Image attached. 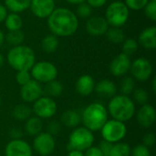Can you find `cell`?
<instances>
[{"mask_svg":"<svg viewBox=\"0 0 156 156\" xmlns=\"http://www.w3.org/2000/svg\"><path fill=\"white\" fill-rule=\"evenodd\" d=\"M56 149L55 137L47 132H41L34 137L33 150L40 156H49Z\"/></svg>","mask_w":156,"mask_h":156,"instance_id":"8fae6325","label":"cell"},{"mask_svg":"<svg viewBox=\"0 0 156 156\" xmlns=\"http://www.w3.org/2000/svg\"><path fill=\"white\" fill-rule=\"evenodd\" d=\"M95 137L92 132L85 127H76L72 130L68 140V151L78 150L85 152L94 144Z\"/></svg>","mask_w":156,"mask_h":156,"instance_id":"5b68a950","label":"cell"},{"mask_svg":"<svg viewBox=\"0 0 156 156\" xmlns=\"http://www.w3.org/2000/svg\"><path fill=\"white\" fill-rule=\"evenodd\" d=\"M135 90V80L132 76H124L120 83L121 94L129 96Z\"/></svg>","mask_w":156,"mask_h":156,"instance_id":"4dcf8cb0","label":"cell"},{"mask_svg":"<svg viewBox=\"0 0 156 156\" xmlns=\"http://www.w3.org/2000/svg\"><path fill=\"white\" fill-rule=\"evenodd\" d=\"M104 17L110 27H122L130 17V10L122 1L115 0L106 7Z\"/></svg>","mask_w":156,"mask_h":156,"instance_id":"8992f818","label":"cell"},{"mask_svg":"<svg viewBox=\"0 0 156 156\" xmlns=\"http://www.w3.org/2000/svg\"><path fill=\"white\" fill-rule=\"evenodd\" d=\"M8 14V10L6 9V7L5 6V5L0 4V23L4 22L5 16Z\"/></svg>","mask_w":156,"mask_h":156,"instance_id":"f6af8a7d","label":"cell"},{"mask_svg":"<svg viewBox=\"0 0 156 156\" xmlns=\"http://www.w3.org/2000/svg\"><path fill=\"white\" fill-rule=\"evenodd\" d=\"M16 83L21 87L25 84H27L28 81H30L32 80L31 74L29 70H19L16 71Z\"/></svg>","mask_w":156,"mask_h":156,"instance_id":"8d00e7d4","label":"cell"},{"mask_svg":"<svg viewBox=\"0 0 156 156\" xmlns=\"http://www.w3.org/2000/svg\"><path fill=\"white\" fill-rule=\"evenodd\" d=\"M5 42V33L3 32L2 29H0V47L4 44Z\"/></svg>","mask_w":156,"mask_h":156,"instance_id":"c3c4849f","label":"cell"},{"mask_svg":"<svg viewBox=\"0 0 156 156\" xmlns=\"http://www.w3.org/2000/svg\"><path fill=\"white\" fill-rule=\"evenodd\" d=\"M29 71L32 79L41 84H46L51 80H57L58 73L56 65L47 60L35 62Z\"/></svg>","mask_w":156,"mask_h":156,"instance_id":"52a82bcc","label":"cell"},{"mask_svg":"<svg viewBox=\"0 0 156 156\" xmlns=\"http://www.w3.org/2000/svg\"><path fill=\"white\" fill-rule=\"evenodd\" d=\"M83 127L90 132L101 131L105 122L109 120L107 108L101 102H92L87 105L80 113Z\"/></svg>","mask_w":156,"mask_h":156,"instance_id":"3957f363","label":"cell"},{"mask_svg":"<svg viewBox=\"0 0 156 156\" xmlns=\"http://www.w3.org/2000/svg\"><path fill=\"white\" fill-rule=\"evenodd\" d=\"M58 105L54 99L48 96H41L32 105V112L41 120L51 119L57 113Z\"/></svg>","mask_w":156,"mask_h":156,"instance_id":"9c48e42d","label":"cell"},{"mask_svg":"<svg viewBox=\"0 0 156 156\" xmlns=\"http://www.w3.org/2000/svg\"><path fill=\"white\" fill-rule=\"evenodd\" d=\"M32 108L27 103H19L12 110V116L18 122H25L32 116Z\"/></svg>","mask_w":156,"mask_h":156,"instance_id":"603a6c76","label":"cell"},{"mask_svg":"<svg viewBox=\"0 0 156 156\" xmlns=\"http://www.w3.org/2000/svg\"><path fill=\"white\" fill-rule=\"evenodd\" d=\"M132 94H133L132 100L133 101L134 103L139 104L141 106L148 103V101H149V93L147 92V90L145 89H143V88L135 89Z\"/></svg>","mask_w":156,"mask_h":156,"instance_id":"1f68e13d","label":"cell"},{"mask_svg":"<svg viewBox=\"0 0 156 156\" xmlns=\"http://www.w3.org/2000/svg\"><path fill=\"white\" fill-rule=\"evenodd\" d=\"M118 88L114 81L109 79H103L95 84L94 91L101 98H112L116 95Z\"/></svg>","mask_w":156,"mask_h":156,"instance_id":"ffe728a7","label":"cell"},{"mask_svg":"<svg viewBox=\"0 0 156 156\" xmlns=\"http://www.w3.org/2000/svg\"><path fill=\"white\" fill-rule=\"evenodd\" d=\"M5 58L8 65L16 71L30 70L36 62V54L32 48L22 44L12 47Z\"/></svg>","mask_w":156,"mask_h":156,"instance_id":"277c9868","label":"cell"},{"mask_svg":"<svg viewBox=\"0 0 156 156\" xmlns=\"http://www.w3.org/2000/svg\"><path fill=\"white\" fill-rule=\"evenodd\" d=\"M131 156H152L151 151L145 145L140 144L135 145L131 150Z\"/></svg>","mask_w":156,"mask_h":156,"instance_id":"f35d334b","label":"cell"},{"mask_svg":"<svg viewBox=\"0 0 156 156\" xmlns=\"http://www.w3.org/2000/svg\"><path fill=\"white\" fill-rule=\"evenodd\" d=\"M43 129V122L37 116H30L27 121H25L24 124V131L25 133L29 135L35 137L38 133L42 132Z\"/></svg>","mask_w":156,"mask_h":156,"instance_id":"7402d4cb","label":"cell"},{"mask_svg":"<svg viewBox=\"0 0 156 156\" xmlns=\"http://www.w3.org/2000/svg\"><path fill=\"white\" fill-rule=\"evenodd\" d=\"M105 35L108 40L113 44H122L125 39V34L121 27H110Z\"/></svg>","mask_w":156,"mask_h":156,"instance_id":"83f0119b","label":"cell"},{"mask_svg":"<svg viewBox=\"0 0 156 156\" xmlns=\"http://www.w3.org/2000/svg\"><path fill=\"white\" fill-rule=\"evenodd\" d=\"M137 123L141 128L149 129L156 120V112L154 107L149 103L142 105L137 112H135Z\"/></svg>","mask_w":156,"mask_h":156,"instance_id":"e0dca14e","label":"cell"},{"mask_svg":"<svg viewBox=\"0 0 156 156\" xmlns=\"http://www.w3.org/2000/svg\"><path fill=\"white\" fill-rule=\"evenodd\" d=\"M132 147L124 142L113 144L109 156H131Z\"/></svg>","mask_w":156,"mask_h":156,"instance_id":"f546056e","label":"cell"},{"mask_svg":"<svg viewBox=\"0 0 156 156\" xmlns=\"http://www.w3.org/2000/svg\"><path fill=\"white\" fill-rule=\"evenodd\" d=\"M152 90H153V92H154V93H155L156 92V78L155 77L153 79V81H152Z\"/></svg>","mask_w":156,"mask_h":156,"instance_id":"681fc988","label":"cell"},{"mask_svg":"<svg viewBox=\"0 0 156 156\" xmlns=\"http://www.w3.org/2000/svg\"><path fill=\"white\" fill-rule=\"evenodd\" d=\"M138 44L145 49L154 50L156 48V27L150 26L142 30L138 37Z\"/></svg>","mask_w":156,"mask_h":156,"instance_id":"ac0fdd59","label":"cell"},{"mask_svg":"<svg viewBox=\"0 0 156 156\" xmlns=\"http://www.w3.org/2000/svg\"><path fill=\"white\" fill-rule=\"evenodd\" d=\"M4 63H5V58H4V56L0 53V69H1L2 67L4 66Z\"/></svg>","mask_w":156,"mask_h":156,"instance_id":"f907efd6","label":"cell"},{"mask_svg":"<svg viewBox=\"0 0 156 156\" xmlns=\"http://www.w3.org/2000/svg\"><path fill=\"white\" fill-rule=\"evenodd\" d=\"M65 1L67 3L70 4V5H80L81 3H84L86 0H65Z\"/></svg>","mask_w":156,"mask_h":156,"instance_id":"7dc6e473","label":"cell"},{"mask_svg":"<svg viewBox=\"0 0 156 156\" xmlns=\"http://www.w3.org/2000/svg\"><path fill=\"white\" fill-rule=\"evenodd\" d=\"M108 114L113 120L126 122L132 120L136 112L135 103L129 96L116 94L110 99L107 106Z\"/></svg>","mask_w":156,"mask_h":156,"instance_id":"7a4b0ae2","label":"cell"},{"mask_svg":"<svg viewBox=\"0 0 156 156\" xmlns=\"http://www.w3.org/2000/svg\"><path fill=\"white\" fill-rule=\"evenodd\" d=\"M1 103H2V100H1V96H0V107H1Z\"/></svg>","mask_w":156,"mask_h":156,"instance_id":"816d5d0a","label":"cell"},{"mask_svg":"<svg viewBox=\"0 0 156 156\" xmlns=\"http://www.w3.org/2000/svg\"><path fill=\"white\" fill-rule=\"evenodd\" d=\"M5 41H6L7 44L12 47L22 45L25 41V34L22 30L8 31L5 35Z\"/></svg>","mask_w":156,"mask_h":156,"instance_id":"f1b7e54d","label":"cell"},{"mask_svg":"<svg viewBox=\"0 0 156 156\" xmlns=\"http://www.w3.org/2000/svg\"><path fill=\"white\" fill-rule=\"evenodd\" d=\"M67 156H84V152L78 150H69Z\"/></svg>","mask_w":156,"mask_h":156,"instance_id":"bcb514c9","label":"cell"},{"mask_svg":"<svg viewBox=\"0 0 156 156\" xmlns=\"http://www.w3.org/2000/svg\"><path fill=\"white\" fill-rule=\"evenodd\" d=\"M5 156H33V149L23 139L10 140L5 145Z\"/></svg>","mask_w":156,"mask_h":156,"instance_id":"5bb4252c","label":"cell"},{"mask_svg":"<svg viewBox=\"0 0 156 156\" xmlns=\"http://www.w3.org/2000/svg\"><path fill=\"white\" fill-rule=\"evenodd\" d=\"M142 141H143V144H142L145 145L146 147H148V148L153 147L154 145V144H155V135H154V133H146L144 135Z\"/></svg>","mask_w":156,"mask_h":156,"instance_id":"ab89813d","label":"cell"},{"mask_svg":"<svg viewBox=\"0 0 156 156\" xmlns=\"http://www.w3.org/2000/svg\"><path fill=\"white\" fill-rule=\"evenodd\" d=\"M61 130H62V124L59 121H57V120L50 121L47 125V133H48L54 137L59 134Z\"/></svg>","mask_w":156,"mask_h":156,"instance_id":"74e56055","label":"cell"},{"mask_svg":"<svg viewBox=\"0 0 156 156\" xmlns=\"http://www.w3.org/2000/svg\"><path fill=\"white\" fill-rule=\"evenodd\" d=\"M55 8V0H31L29 6L32 14L40 19L48 18Z\"/></svg>","mask_w":156,"mask_h":156,"instance_id":"2e32d148","label":"cell"},{"mask_svg":"<svg viewBox=\"0 0 156 156\" xmlns=\"http://www.w3.org/2000/svg\"><path fill=\"white\" fill-rule=\"evenodd\" d=\"M42 50L46 53H54L58 48V38L53 34L46 35L41 41Z\"/></svg>","mask_w":156,"mask_h":156,"instance_id":"4316f807","label":"cell"},{"mask_svg":"<svg viewBox=\"0 0 156 156\" xmlns=\"http://www.w3.org/2000/svg\"><path fill=\"white\" fill-rule=\"evenodd\" d=\"M31 0H4V5L7 10L13 13H21L30 6Z\"/></svg>","mask_w":156,"mask_h":156,"instance_id":"484cf974","label":"cell"},{"mask_svg":"<svg viewBox=\"0 0 156 156\" xmlns=\"http://www.w3.org/2000/svg\"><path fill=\"white\" fill-rule=\"evenodd\" d=\"M102 140L111 144H117L122 142L127 135V127L125 122L116 120H108L101 129Z\"/></svg>","mask_w":156,"mask_h":156,"instance_id":"ba28073f","label":"cell"},{"mask_svg":"<svg viewBox=\"0 0 156 156\" xmlns=\"http://www.w3.org/2000/svg\"><path fill=\"white\" fill-rule=\"evenodd\" d=\"M145 16L152 22L156 21V1L150 0L144 8Z\"/></svg>","mask_w":156,"mask_h":156,"instance_id":"d590c367","label":"cell"},{"mask_svg":"<svg viewBox=\"0 0 156 156\" xmlns=\"http://www.w3.org/2000/svg\"><path fill=\"white\" fill-rule=\"evenodd\" d=\"M131 64V58L122 52L112 58L110 63L109 69L111 74L114 77H124L130 71Z\"/></svg>","mask_w":156,"mask_h":156,"instance_id":"4fadbf2b","label":"cell"},{"mask_svg":"<svg viewBox=\"0 0 156 156\" xmlns=\"http://www.w3.org/2000/svg\"><path fill=\"white\" fill-rule=\"evenodd\" d=\"M152 1H156V0H152Z\"/></svg>","mask_w":156,"mask_h":156,"instance_id":"f5cc1de1","label":"cell"},{"mask_svg":"<svg viewBox=\"0 0 156 156\" xmlns=\"http://www.w3.org/2000/svg\"><path fill=\"white\" fill-rule=\"evenodd\" d=\"M5 27L8 31H14V30H21L23 27V19L21 16L17 13L10 12L5 16Z\"/></svg>","mask_w":156,"mask_h":156,"instance_id":"d4e9b609","label":"cell"},{"mask_svg":"<svg viewBox=\"0 0 156 156\" xmlns=\"http://www.w3.org/2000/svg\"><path fill=\"white\" fill-rule=\"evenodd\" d=\"M130 71L132 73V77L138 81H146L148 80L154 71L152 62L146 58H137L133 61H132Z\"/></svg>","mask_w":156,"mask_h":156,"instance_id":"30bf717a","label":"cell"},{"mask_svg":"<svg viewBox=\"0 0 156 156\" xmlns=\"http://www.w3.org/2000/svg\"><path fill=\"white\" fill-rule=\"evenodd\" d=\"M85 2L93 9V8H101L107 4L108 0H86Z\"/></svg>","mask_w":156,"mask_h":156,"instance_id":"7bdbcfd3","label":"cell"},{"mask_svg":"<svg viewBox=\"0 0 156 156\" xmlns=\"http://www.w3.org/2000/svg\"><path fill=\"white\" fill-rule=\"evenodd\" d=\"M78 17H80V18H89L91 16V14H92V8L86 3H81L80 5H77V10H76V13Z\"/></svg>","mask_w":156,"mask_h":156,"instance_id":"836d02e7","label":"cell"},{"mask_svg":"<svg viewBox=\"0 0 156 156\" xmlns=\"http://www.w3.org/2000/svg\"><path fill=\"white\" fill-rule=\"evenodd\" d=\"M43 94L42 84L33 79L20 88V97L27 104L34 103L37 100L43 96Z\"/></svg>","mask_w":156,"mask_h":156,"instance_id":"7c38bea8","label":"cell"},{"mask_svg":"<svg viewBox=\"0 0 156 156\" xmlns=\"http://www.w3.org/2000/svg\"><path fill=\"white\" fill-rule=\"evenodd\" d=\"M150 0H124L123 3L129 8V10L139 11L144 8Z\"/></svg>","mask_w":156,"mask_h":156,"instance_id":"e575fe53","label":"cell"},{"mask_svg":"<svg viewBox=\"0 0 156 156\" xmlns=\"http://www.w3.org/2000/svg\"><path fill=\"white\" fill-rule=\"evenodd\" d=\"M86 31L93 37H101L106 34L110 27L107 20L101 16H91L86 21Z\"/></svg>","mask_w":156,"mask_h":156,"instance_id":"9a60e30c","label":"cell"},{"mask_svg":"<svg viewBox=\"0 0 156 156\" xmlns=\"http://www.w3.org/2000/svg\"><path fill=\"white\" fill-rule=\"evenodd\" d=\"M47 19L51 34L60 37L72 36L77 32L80 25L75 12L67 7H56Z\"/></svg>","mask_w":156,"mask_h":156,"instance_id":"6da1fadb","label":"cell"},{"mask_svg":"<svg viewBox=\"0 0 156 156\" xmlns=\"http://www.w3.org/2000/svg\"><path fill=\"white\" fill-rule=\"evenodd\" d=\"M8 135L11 140H18V139H22L23 132L18 128H12V129H10Z\"/></svg>","mask_w":156,"mask_h":156,"instance_id":"ee69618b","label":"cell"},{"mask_svg":"<svg viewBox=\"0 0 156 156\" xmlns=\"http://www.w3.org/2000/svg\"><path fill=\"white\" fill-rule=\"evenodd\" d=\"M63 85L60 81L54 80L45 84L43 87V93L46 94L45 96H48L49 98H58L63 93Z\"/></svg>","mask_w":156,"mask_h":156,"instance_id":"cb8c5ba5","label":"cell"},{"mask_svg":"<svg viewBox=\"0 0 156 156\" xmlns=\"http://www.w3.org/2000/svg\"><path fill=\"white\" fill-rule=\"evenodd\" d=\"M95 84L96 82L90 75L84 74L79 77L76 80L75 90L80 96H89L94 91Z\"/></svg>","mask_w":156,"mask_h":156,"instance_id":"d6986e66","label":"cell"},{"mask_svg":"<svg viewBox=\"0 0 156 156\" xmlns=\"http://www.w3.org/2000/svg\"><path fill=\"white\" fill-rule=\"evenodd\" d=\"M112 144H111V143H109V142H106V141L102 140V141L100 143V144H99L98 147L100 148V150L101 151V153H102L103 155L109 156L110 155L111 149H112Z\"/></svg>","mask_w":156,"mask_h":156,"instance_id":"60d3db41","label":"cell"},{"mask_svg":"<svg viewBox=\"0 0 156 156\" xmlns=\"http://www.w3.org/2000/svg\"><path fill=\"white\" fill-rule=\"evenodd\" d=\"M59 122L65 127H68L69 129H75L76 127H79L81 122L80 112L74 109L67 110L61 114Z\"/></svg>","mask_w":156,"mask_h":156,"instance_id":"44dd1931","label":"cell"},{"mask_svg":"<svg viewBox=\"0 0 156 156\" xmlns=\"http://www.w3.org/2000/svg\"><path fill=\"white\" fill-rule=\"evenodd\" d=\"M84 156H104L98 146L92 145L84 152Z\"/></svg>","mask_w":156,"mask_h":156,"instance_id":"b9f144b4","label":"cell"},{"mask_svg":"<svg viewBox=\"0 0 156 156\" xmlns=\"http://www.w3.org/2000/svg\"><path fill=\"white\" fill-rule=\"evenodd\" d=\"M122 44V53L126 54L129 57L136 53L139 48V44L137 40H135L134 38H125Z\"/></svg>","mask_w":156,"mask_h":156,"instance_id":"d6a6232c","label":"cell"}]
</instances>
